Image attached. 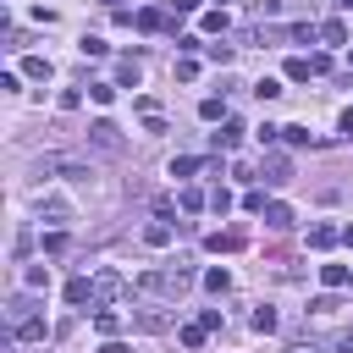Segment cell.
I'll use <instances>...</instances> for the list:
<instances>
[{
	"instance_id": "obj_19",
	"label": "cell",
	"mask_w": 353,
	"mask_h": 353,
	"mask_svg": "<svg viewBox=\"0 0 353 353\" xmlns=\"http://www.w3.org/2000/svg\"><path fill=\"white\" fill-rule=\"evenodd\" d=\"M237 243H243V237H226V232H210V237H204V248H210V254H232Z\"/></svg>"
},
{
	"instance_id": "obj_18",
	"label": "cell",
	"mask_w": 353,
	"mask_h": 353,
	"mask_svg": "<svg viewBox=\"0 0 353 353\" xmlns=\"http://www.w3.org/2000/svg\"><path fill=\"white\" fill-rule=\"evenodd\" d=\"M22 77L44 83V77H50V61H44V55H28V61H22Z\"/></svg>"
},
{
	"instance_id": "obj_47",
	"label": "cell",
	"mask_w": 353,
	"mask_h": 353,
	"mask_svg": "<svg viewBox=\"0 0 353 353\" xmlns=\"http://www.w3.org/2000/svg\"><path fill=\"white\" fill-rule=\"evenodd\" d=\"M347 66H353V50H347Z\"/></svg>"
},
{
	"instance_id": "obj_32",
	"label": "cell",
	"mask_w": 353,
	"mask_h": 353,
	"mask_svg": "<svg viewBox=\"0 0 353 353\" xmlns=\"http://www.w3.org/2000/svg\"><path fill=\"white\" fill-rule=\"evenodd\" d=\"M204 336H210L204 325H182V347H204Z\"/></svg>"
},
{
	"instance_id": "obj_15",
	"label": "cell",
	"mask_w": 353,
	"mask_h": 353,
	"mask_svg": "<svg viewBox=\"0 0 353 353\" xmlns=\"http://www.w3.org/2000/svg\"><path fill=\"white\" fill-rule=\"evenodd\" d=\"M143 243H149V248H165V243H171V226H165V221H149V226H143Z\"/></svg>"
},
{
	"instance_id": "obj_21",
	"label": "cell",
	"mask_w": 353,
	"mask_h": 353,
	"mask_svg": "<svg viewBox=\"0 0 353 353\" xmlns=\"http://www.w3.org/2000/svg\"><path fill=\"white\" fill-rule=\"evenodd\" d=\"M199 22H204V33H226V6H215V11H204Z\"/></svg>"
},
{
	"instance_id": "obj_24",
	"label": "cell",
	"mask_w": 353,
	"mask_h": 353,
	"mask_svg": "<svg viewBox=\"0 0 353 353\" xmlns=\"http://www.w3.org/2000/svg\"><path fill=\"white\" fill-rule=\"evenodd\" d=\"M320 281L336 292V287H347V270H342V265H320Z\"/></svg>"
},
{
	"instance_id": "obj_4",
	"label": "cell",
	"mask_w": 353,
	"mask_h": 353,
	"mask_svg": "<svg viewBox=\"0 0 353 353\" xmlns=\"http://www.w3.org/2000/svg\"><path fill=\"white\" fill-rule=\"evenodd\" d=\"M237 143H243V121H232V116H226V121H221V132H210V149H237Z\"/></svg>"
},
{
	"instance_id": "obj_39",
	"label": "cell",
	"mask_w": 353,
	"mask_h": 353,
	"mask_svg": "<svg viewBox=\"0 0 353 353\" xmlns=\"http://www.w3.org/2000/svg\"><path fill=\"white\" fill-rule=\"evenodd\" d=\"M309 309H314V314H336V309H342V303H336V298H331V292H325V298H314V303H309Z\"/></svg>"
},
{
	"instance_id": "obj_31",
	"label": "cell",
	"mask_w": 353,
	"mask_h": 353,
	"mask_svg": "<svg viewBox=\"0 0 353 353\" xmlns=\"http://www.w3.org/2000/svg\"><path fill=\"white\" fill-rule=\"evenodd\" d=\"M265 171H270L265 182H287V160H281V154H270V160H265Z\"/></svg>"
},
{
	"instance_id": "obj_10",
	"label": "cell",
	"mask_w": 353,
	"mask_h": 353,
	"mask_svg": "<svg viewBox=\"0 0 353 353\" xmlns=\"http://www.w3.org/2000/svg\"><path fill=\"white\" fill-rule=\"evenodd\" d=\"M204 287H210L215 298H226V292H232V270H226V265H215V270H204Z\"/></svg>"
},
{
	"instance_id": "obj_22",
	"label": "cell",
	"mask_w": 353,
	"mask_h": 353,
	"mask_svg": "<svg viewBox=\"0 0 353 353\" xmlns=\"http://www.w3.org/2000/svg\"><path fill=\"white\" fill-rule=\"evenodd\" d=\"M199 116H204V121H226V105L210 94V99H199Z\"/></svg>"
},
{
	"instance_id": "obj_43",
	"label": "cell",
	"mask_w": 353,
	"mask_h": 353,
	"mask_svg": "<svg viewBox=\"0 0 353 353\" xmlns=\"http://www.w3.org/2000/svg\"><path fill=\"white\" fill-rule=\"evenodd\" d=\"M342 138H353V110H342Z\"/></svg>"
},
{
	"instance_id": "obj_23",
	"label": "cell",
	"mask_w": 353,
	"mask_h": 353,
	"mask_svg": "<svg viewBox=\"0 0 353 353\" xmlns=\"http://www.w3.org/2000/svg\"><path fill=\"white\" fill-rule=\"evenodd\" d=\"M22 281H28L33 292H44V287H50V270H44V265H28V270H22Z\"/></svg>"
},
{
	"instance_id": "obj_11",
	"label": "cell",
	"mask_w": 353,
	"mask_h": 353,
	"mask_svg": "<svg viewBox=\"0 0 353 353\" xmlns=\"http://www.w3.org/2000/svg\"><path fill=\"white\" fill-rule=\"evenodd\" d=\"M138 77H143V66H138V61L127 55V61L116 66V88H138Z\"/></svg>"
},
{
	"instance_id": "obj_37",
	"label": "cell",
	"mask_w": 353,
	"mask_h": 353,
	"mask_svg": "<svg viewBox=\"0 0 353 353\" xmlns=\"http://www.w3.org/2000/svg\"><path fill=\"white\" fill-rule=\"evenodd\" d=\"M55 105H61V110H77V105H83V94H77V88H61V99H55Z\"/></svg>"
},
{
	"instance_id": "obj_38",
	"label": "cell",
	"mask_w": 353,
	"mask_h": 353,
	"mask_svg": "<svg viewBox=\"0 0 353 353\" xmlns=\"http://www.w3.org/2000/svg\"><path fill=\"white\" fill-rule=\"evenodd\" d=\"M182 210H204V193L199 188H182Z\"/></svg>"
},
{
	"instance_id": "obj_12",
	"label": "cell",
	"mask_w": 353,
	"mask_h": 353,
	"mask_svg": "<svg viewBox=\"0 0 353 353\" xmlns=\"http://www.w3.org/2000/svg\"><path fill=\"white\" fill-rule=\"evenodd\" d=\"M204 165H210V160H199V154H176V160H171V176H199Z\"/></svg>"
},
{
	"instance_id": "obj_34",
	"label": "cell",
	"mask_w": 353,
	"mask_h": 353,
	"mask_svg": "<svg viewBox=\"0 0 353 353\" xmlns=\"http://www.w3.org/2000/svg\"><path fill=\"white\" fill-rule=\"evenodd\" d=\"M254 94H259V99H276V94H281V83H276V77H259V83H254Z\"/></svg>"
},
{
	"instance_id": "obj_35",
	"label": "cell",
	"mask_w": 353,
	"mask_h": 353,
	"mask_svg": "<svg viewBox=\"0 0 353 353\" xmlns=\"http://www.w3.org/2000/svg\"><path fill=\"white\" fill-rule=\"evenodd\" d=\"M143 132H149V138H160V132H165V116H160V110H149V116H143Z\"/></svg>"
},
{
	"instance_id": "obj_7",
	"label": "cell",
	"mask_w": 353,
	"mask_h": 353,
	"mask_svg": "<svg viewBox=\"0 0 353 353\" xmlns=\"http://www.w3.org/2000/svg\"><path fill=\"white\" fill-rule=\"evenodd\" d=\"M132 22H138V33H160V28H165V11H160V6H143Z\"/></svg>"
},
{
	"instance_id": "obj_28",
	"label": "cell",
	"mask_w": 353,
	"mask_h": 353,
	"mask_svg": "<svg viewBox=\"0 0 353 353\" xmlns=\"http://www.w3.org/2000/svg\"><path fill=\"white\" fill-rule=\"evenodd\" d=\"M88 99H94V105H110V99H116V83H88Z\"/></svg>"
},
{
	"instance_id": "obj_13",
	"label": "cell",
	"mask_w": 353,
	"mask_h": 353,
	"mask_svg": "<svg viewBox=\"0 0 353 353\" xmlns=\"http://www.w3.org/2000/svg\"><path fill=\"white\" fill-rule=\"evenodd\" d=\"M50 171H61L66 182H88V165L83 160H50Z\"/></svg>"
},
{
	"instance_id": "obj_6",
	"label": "cell",
	"mask_w": 353,
	"mask_h": 353,
	"mask_svg": "<svg viewBox=\"0 0 353 353\" xmlns=\"http://www.w3.org/2000/svg\"><path fill=\"white\" fill-rule=\"evenodd\" d=\"M336 243H342L336 226H309V248H314V254H325V248H336Z\"/></svg>"
},
{
	"instance_id": "obj_27",
	"label": "cell",
	"mask_w": 353,
	"mask_h": 353,
	"mask_svg": "<svg viewBox=\"0 0 353 353\" xmlns=\"http://www.w3.org/2000/svg\"><path fill=\"white\" fill-rule=\"evenodd\" d=\"M287 77H292V83H309V77H314V66L298 55V61H287Z\"/></svg>"
},
{
	"instance_id": "obj_45",
	"label": "cell",
	"mask_w": 353,
	"mask_h": 353,
	"mask_svg": "<svg viewBox=\"0 0 353 353\" xmlns=\"http://www.w3.org/2000/svg\"><path fill=\"white\" fill-rule=\"evenodd\" d=\"M292 353H320V347H314V342H309V347H303V342H298V347H292Z\"/></svg>"
},
{
	"instance_id": "obj_42",
	"label": "cell",
	"mask_w": 353,
	"mask_h": 353,
	"mask_svg": "<svg viewBox=\"0 0 353 353\" xmlns=\"http://www.w3.org/2000/svg\"><path fill=\"white\" fill-rule=\"evenodd\" d=\"M204 0H171V11H199Z\"/></svg>"
},
{
	"instance_id": "obj_2",
	"label": "cell",
	"mask_w": 353,
	"mask_h": 353,
	"mask_svg": "<svg viewBox=\"0 0 353 353\" xmlns=\"http://www.w3.org/2000/svg\"><path fill=\"white\" fill-rule=\"evenodd\" d=\"M127 292V276L121 270H94V303H116Z\"/></svg>"
},
{
	"instance_id": "obj_49",
	"label": "cell",
	"mask_w": 353,
	"mask_h": 353,
	"mask_svg": "<svg viewBox=\"0 0 353 353\" xmlns=\"http://www.w3.org/2000/svg\"><path fill=\"white\" fill-rule=\"evenodd\" d=\"M342 6H353V0H342Z\"/></svg>"
},
{
	"instance_id": "obj_40",
	"label": "cell",
	"mask_w": 353,
	"mask_h": 353,
	"mask_svg": "<svg viewBox=\"0 0 353 353\" xmlns=\"http://www.w3.org/2000/svg\"><path fill=\"white\" fill-rule=\"evenodd\" d=\"M259 11H265V17H281V11H287V0H259Z\"/></svg>"
},
{
	"instance_id": "obj_30",
	"label": "cell",
	"mask_w": 353,
	"mask_h": 353,
	"mask_svg": "<svg viewBox=\"0 0 353 353\" xmlns=\"http://www.w3.org/2000/svg\"><path fill=\"white\" fill-rule=\"evenodd\" d=\"M281 138H287L292 149H303V143H314V138H309V127H281Z\"/></svg>"
},
{
	"instance_id": "obj_26",
	"label": "cell",
	"mask_w": 353,
	"mask_h": 353,
	"mask_svg": "<svg viewBox=\"0 0 353 353\" xmlns=\"http://www.w3.org/2000/svg\"><path fill=\"white\" fill-rule=\"evenodd\" d=\"M77 50H83V55H94V61H99V55H105V50H110V44H105V39H99V33H83V44H77Z\"/></svg>"
},
{
	"instance_id": "obj_17",
	"label": "cell",
	"mask_w": 353,
	"mask_h": 353,
	"mask_svg": "<svg viewBox=\"0 0 353 353\" xmlns=\"http://www.w3.org/2000/svg\"><path fill=\"white\" fill-rule=\"evenodd\" d=\"M320 39H325V44H347V22H336V17L320 22Z\"/></svg>"
},
{
	"instance_id": "obj_5",
	"label": "cell",
	"mask_w": 353,
	"mask_h": 353,
	"mask_svg": "<svg viewBox=\"0 0 353 353\" xmlns=\"http://www.w3.org/2000/svg\"><path fill=\"white\" fill-rule=\"evenodd\" d=\"M66 303H72V309L94 303V281H88V276H72V281H66Z\"/></svg>"
},
{
	"instance_id": "obj_16",
	"label": "cell",
	"mask_w": 353,
	"mask_h": 353,
	"mask_svg": "<svg viewBox=\"0 0 353 353\" xmlns=\"http://www.w3.org/2000/svg\"><path fill=\"white\" fill-rule=\"evenodd\" d=\"M94 331H99V336H116V331H121V314H116V309H99V314H94Z\"/></svg>"
},
{
	"instance_id": "obj_41",
	"label": "cell",
	"mask_w": 353,
	"mask_h": 353,
	"mask_svg": "<svg viewBox=\"0 0 353 353\" xmlns=\"http://www.w3.org/2000/svg\"><path fill=\"white\" fill-rule=\"evenodd\" d=\"M99 353H127V342H116V336H105V342H99Z\"/></svg>"
},
{
	"instance_id": "obj_36",
	"label": "cell",
	"mask_w": 353,
	"mask_h": 353,
	"mask_svg": "<svg viewBox=\"0 0 353 353\" xmlns=\"http://www.w3.org/2000/svg\"><path fill=\"white\" fill-rule=\"evenodd\" d=\"M210 210H215V215H226V210H232V193H226V188H215V193H210Z\"/></svg>"
},
{
	"instance_id": "obj_20",
	"label": "cell",
	"mask_w": 353,
	"mask_h": 353,
	"mask_svg": "<svg viewBox=\"0 0 353 353\" xmlns=\"http://www.w3.org/2000/svg\"><path fill=\"white\" fill-rule=\"evenodd\" d=\"M254 331H259V336H270V331H276V309H270V303H259V309H254Z\"/></svg>"
},
{
	"instance_id": "obj_50",
	"label": "cell",
	"mask_w": 353,
	"mask_h": 353,
	"mask_svg": "<svg viewBox=\"0 0 353 353\" xmlns=\"http://www.w3.org/2000/svg\"><path fill=\"white\" fill-rule=\"evenodd\" d=\"M110 6H116V0H110Z\"/></svg>"
},
{
	"instance_id": "obj_48",
	"label": "cell",
	"mask_w": 353,
	"mask_h": 353,
	"mask_svg": "<svg viewBox=\"0 0 353 353\" xmlns=\"http://www.w3.org/2000/svg\"><path fill=\"white\" fill-rule=\"evenodd\" d=\"M347 287H353V276H347Z\"/></svg>"
},
{
	"instance_id": "obj_33",
	"label": "cell",
	"mask_w": 353,
	"mask_h": 353,
	"mask_svg": "<svg viewBox=\"0 0 353 353\" xmlns=\"http://www.w3.org/2000/svg\"><path fill=\"white\" fill-rule=\"evenodd\" d=\"M176 77H182V83H193V77H199V61H193V55H182V61H176Z\"/></svg>"
},
{
	"instance_id": "obj_3",
	"label": "cell",
	"mask_w": 353,
	"mask_h": 353,
	"mask_svg": "<svg viewBox=\"0 0 353 353\" xmlns=\"http://www.w3.org/2000/svg\"><path fill=\"white\" fill-rule=\"evenodd\" d=\"M11 336H17V342H44V336H50V325H44L39 314H22V320L11 325Z\"/></svg>"
},
{
	"instance_id": "obj_9",
	"label": "cell",
	"mask_w": 353,
	"mask_h": 353,
	"mask_svg": "<svg viewBox=\"0 0 353 353\" xmlns=\"http://www.w3.org/2000/svg\"><path fill=\"white\" fill-rule=\"evenodd\" d=\"M39 210H44V221H50V226H66V221H72V204H66V199H44Z\"/></svg>"
},
{
	"instance_id": "obj_46",
	"label": "cell",
	"mask_w": 353,
	"mask_h": 353,
	"mask_svg": "<svg viewBox=\"0 0 353 353\" xmlns=\"http://www.w3.org/2000/svg\"><path fill=\"white\" fill-rule=\"evenodd\" d=\"M342 243H347V248H353V226H347V232H342Z\"/></svg>"
},
{
	"instance_id": "obj_25",
	"label": "cell",
	"mask_w": 353,
	"mask_h": 353,
	"mask_svg": "<svg viewBox=\"0 0 353 353\" xmlns=\"http://www.w3.org/2000/svg\"><path fill=\"white\" fill-rule=\"evenodd\" d=\"M138 325H143V331H165V314H160V303H149V309L138 314Z\"/></svg>"
},
{
	"instance_id": "obj_14",
	"label": "cell",
	"mask_w": 353,
	"mask_h": 353,
	"mask_svg": "<svg viewBox=\"0 0 353 353\" xmlns=\"http://www.w3.org/2000/svg\"><path fill=\"white\" fill-rule=\"evenodd\" d=\"M265 226H276V232H287V226H292V210L270 199V204H265Z\"/></svg>"
},
{
	"instance_id": "obj_1",
	"label": "cell",
	"mask_w": 353,
	"mask_h": 353,
	"mask_svg": "<svg viewBox=\"0 0 353 353\" xmlns=\"http://www.w3.org/2000/svg\"><path fill=\"white\" fill-rule=\"evenodd\" d=\"M193 287V270L188 265H165V270H143L138 276V292H160V298H176Z\"/></svg>"
},
{
	"instance_id": "obj_44",
	"label": "cell",
	"mask_w": 353,
	"mask_h": 353,
	"mask_svg": "<svg viewBox=\"0 0 353 353\" xmlns=\"http://www.w3.org/2000/svg\"><path fill=\"white\" fill-rule=\"evenodd\" d=\"M336 353H353V336H342V342H336Z\"/></svg>"
},
{
	"instance_id": "obj_29",
	"label": "cell",
	"mask_w": 353,
	"mask_h": 353,
	"mask_svg": "<svg viewBox=\"0 0 353 353\" xmlns=\"http://www.w3.org/2000/svg\"><path fill=\"white\" fill-rule=\"evenodd\" d=\"M314 39H320L314 22H298V28H292V44H314Z\"/></svg>"
},
{
	"instance_id": "obj_8",
	"label": "cell",
	"mask_w": 353,
	"mask_h": 353,
	"mask_svg": "<svg viewBox=\"0 0 353 353\" xmlns=\"http://www.w3.org/2000/svg\"><path fill=\"white\" fill-rule=\"evenodd\" d=\"M88 132H94V143H99V149H121V132H116V121H94Z\"/></svg>"
}]
</instances>
